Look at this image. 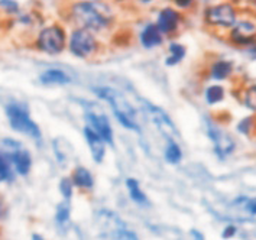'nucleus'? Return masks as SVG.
<instances>
[{
    "mask_svg": "<svg viewBox=\"0 0 256 240\" xmlns=\"http://www.w3.org/2000/svg\"><path fill=\"white\" fill-rule=\"evenodd\" d=\"M30 240H46L42 234H38V233H34L32 236H30Z\"/></svg>",
    "mask_w": 256,
    "mask_h": 240,
    "instance_id": "nucleus-34",
    "label": "nucleus"
},
{
    "mask_svg": "<svg viewBox=\"0 0 256 240\" xmlns=\"http://www.w3.org/2000/svg\"><path fill=\"white\" fill-rule=\"evenodd\" d=\"M0 10L10 16L20 14V4L16 0H0Z\"/></svg>",
    "mask_w": 256,
    "mask_h": 240,
    "instance_id": "nucleus-28",
    "label": "nucleus"
},
{
    "mask_svg": "<svg viewBox=\"0 0 256 240\" xmlns=\"http://www.w3.org/2000/svg\"><path fill=\"white\" fill-rule=\"evenodd\" d=\"M4 155H6V154H4ZM6 156L10 160V164H12L14 172H16L18 176H28V175L30 174L34 160H32L30 152L26 148L20 146L19 149L14 150V152L8 154Z\"/></svg>",
    "mask_w": 256,
    "mask_h": 240,
    "instance_id": "nucleus-13",
    "label": "nucleus"
},
{
    "mask_svg": "<svg viewBox=\"0 0 256 240\" xmlns=\"http://www.w3.org/2000/svg\"><path fill=\"white\" fill-rule=\"evenodd\" d=\"M58 190L62 196V200L71 201L72 200V196H74V184H72V180L71 176H62L60 180V184H58Z\"/></svg>",
    "mask_w": 256,
    "mask_h": 240,
    "instance_id": "nucleus-27",
    "label": "nucleus"
},
{
    "mask_svg": "<svg viewBox=\"0 0 256 240\" xmlns=\"http://www.w3.org/2000/svg\"><path fill=\"white\" fill-rule=\"evenodd\" d=\"M138 103H139L140 110L144 112V114L146 116V119L152 124H155V128L166 138V140L168 139L180 140L181 134H180V130L176 128V122L171 119V116L162 107L154 104L152 102H149L145 97H138Z\"/></svg>",
    "mask_w": 256,
    "mask_h": 240,
    "instance_id": "nucleus-7",
    "label": "nucleus"
},
{
    "mask_svg": "<svg viewBox=\"0 0 256 240\" xmlns=\"http://www.w3.org/2000/svg\"><path fill=\"white\" fill-rule=\"evenodd\" d=\"M238 233H239V228L236 224H233V223H229V224H226V226L223 227V230H222V239L224 240H230L233 239L234 236H238Z\"/></svg>",
    "mask_w": 256,
    "mask_h": 240,
    "instance_id": "nucleus-31",
    "label": "nucleus"
},
{
    "mask_svg": "<svg viewBox=\"0 0 256 240\" xmlns=\"http://www.w3.org/2000/svg\"><path fill=\"white\" fill-rule=\"evenodd\" d=\"M138 38H139V44L142 45V48L145 50H155V48H160L165 36L161 34V30L158 29V26L155 25V22H148L145 24L144 28L139 30L138 34Z\"/></svg>",
    "mask_w": 256,
    "mask_h": 240,
    "instance_id": "nucleus-14",
    "label": "nucleus"
},
{
    "mask_svg": "<svg viewBox=\"0 0 256 240\" xmlns=\"http://www.w3.org/2000/svg\"><path fill=\"white\" fill-rule=\"evenodd\" d=\"M234 204H239L248 214L256 216V197H254V198H249V197H239V198H236Z\"/></svg>",
    "mask_w": 256,
    "mask_h": 240,
    "instance_id": "nucleus-29",
    "label": "nucleus"
},
{
    "mask_svg": "<svg viewBox=\"0 0 256 240\" xmlns=\"http://www.w3.org/2000/svg\"><path fill=\"white\" fill-rule=\"evenodd\" d=\"M4 216H6V206L3 204V201H0V222L4 218Z\"/></svg>",
    "mask_w": 256,
    "mask_h": 240,
    "instance_id": "nucleus-33",
    "label": "nucleus"
},
{
    "mask_svg": "<svg viewBox=\"0 0 256 240\" xmlns=\"http://www.w3.org/2000/svg\"><path fill=\"white\" fill-rule=\"evenodd\" d=\"M3 108H4L8 123L14 132L24 134L36 144L42 142V130H40V124L32 119L26 103L10 98L4 103Z\"/></svg>",
    "mask_w": 256,
    "mask_h": 240,
    "instance_id": "nucleus-3",
    "label": "nucleus"
},
{
    "mask_svg": "<svg viewBox=\"0 0 256 240\" xmlns=\"http://www.w3.org/2000/svg\"><path fill=\"white\" fill-rule=\"evenodd\" d=\"M204 130L207 138L210 139L214 155L220 160H226L230 155H233V152L236 150V139L232 134L223 129L216 120L212 118H206L204 119Z\"/></svg>",
    "mask_w": 256,
    "mask_h": 240,
    "instance_id": "nucleus-9",
    "label": "nucleus"
},
{
    "mask_svg": "<svg viewBox=\"0 0 256 240\" xmlns=\"http://www.w3.org/2000/svg\"><path fill=\"white\" fill-rule=\"evenodd\" d=\"M234 74V62L228 58H217L208 66V78L213 82L230 80Z\"/></svg>",
    "mask_w": 256,
    "mask_h": 240,
    "instance_id": "nucleus-15",
    "label": "nucleus"
},
{
    "mask_svg": "<svg viewBox=\"0 0 256 240\" xmlns=\"http://www.w3.org/2000/svg\"><path fill=\"white\" fill-rule=\"evenodd\" d=\"M182 12H180L174 6H165L156 14L155 25L161 30L164 36H171L178 32V29L182 25Z\"/></svg>",
    "mask_w": 256,
    "mask_h": 240,
    "instance_id": "nucleus-11",
    "label": "nucleus"
},
{
    "mask_svg": "<svg viewBox=\"0 0 256 240\" xmlns=\"http://www.w3.org/2000/svg\"><path fill=\"white\" fill-rule=\"evenodd\" d=\"M52 149H54V155L56 158V162L61 166H66L70 160V156L72 155V146L68 144L64 138H56L52 140Z\"/></svg>",
    "mask_w": 256,
    "mask_h": 240,
    "instance_id": "nucleus-22",
    "label": "nucleus"
},
{
    "mask_svg": "<svg viewBox=\"0 0 256 240\" xmlns=\"http://www.w3.org/2000/svg\"><path fill=\"white\" fill-rule=\"evenodd\" d=\"M186 56H187V48H186V45L184 44H180L176 40H171L168 44V54L165 56L164 64H165V67L168 68L176 67V66L181 64L186 60Z\"/></svg>",
    "mask_w": 256,
    "mask_h": 240,
    "instance_id": "nucleus-21",
    "label": "nucleus"
},
{
    "mask_svg": "<svg viewBox=\"0 0 256 240\" xmlns=\"http://www.w3.org/2000/svg\"><path fill=\"white\" fill-rule=\"evenodd\" d=\"M226 40L234 48L250 50L256 44V20L252 14H242L226 34Z\"/></svg>",
    "mask_w": 256,
    "mask_h": 240,
    "instance_id": "nucleus-10",
    "label": "nucleus"
},
{
    "mask_svg": "<svg viewBox=\"0 0 256 240\" xmlns=\"http://www.w3.org/2000/svg\"><path fill=\"white\" fill-rule=\"evenodd\" d=\"M71 180H72V184L74 187L78 188L80 191H84V192H92L96 187V180L93 172L82 166V165H78L72 170L71 172Z\"/></svg>",
    "mask_w": 256,
    "mask_h": 240,
    "instance_id": "nucleus-17",
    "label": "nucleus"
},
{
    "mask_svg": "<svg viewBox=\"0 0 256 240\" xmlns=\"http://www.w3.org/2000/svg\"><path fill=\"white\" fill-rule=\"evenodd\" d=\"M252 16L255 18V20H256V6H255V9H254V12H252Z\"/></svg>",
    "mask_w": 256,
    "mask_h": 240,
    "instance_id": "nucleus-37",
    "label": "nucleus"
},
{
    "mask_svg": "<svg viewBox=\"0 0 256 240\" xmlns=\"http://www.w3.org/2000/svg\"><path fill=\"white\" fill-rule=\"evenodd\" d=\"M67 48L72 56L78 60H90L100 52L102 44L93 32L74 28L68 35Z\"/></svg>",
    "mask_w": 256,
    "mask_h": 240,
    "instance_id": "nucleus-8",
    "label": "nucleus"
},
{
    "mask_svg": "<svg viewBox=\"0 0 256 240\" xmlns=\"http://www.w3.org/2000/svg\"><path fill=\"white\" fill-rule=\"evenodd\" d=\"M248 52L250 54V55H254V56H256V44L250 48V50H248Z\"/></svg>",
    "mask_w": 256,
    "mask_h": 240,
    "instance_id": "nucleus-35",
    "label": "nucleus"
},
{
    "mask_svg": "<svg viewBox=\"0 0 256 240\" xmlns=\"http://www.w3.org/2000/svg\"><path fill=\"white\" fill-rule=\"evenodd\" d=\"M16 172H14V166L10 164L9 158L0 150V178L3 180V182H8V184H12L14 180H16Z\"/></svg>",
    "mask_w": 256,
    "mask_h": 240,
    "instance_id": "nucleus-26",
    "label": "nucleus"
},
{
    "mask_svg": "<svg viewBox=\"0 0 256 240\" xmlns=\"http://www.w3.org/2000/svg\"><path fill=\"white\" fill-rule=\"evenodd\" d=\"M38 80L45 87H64L72 82L71 76L61 68H46L40 74Z\"/></svg>",
    "mask_w": 256,
    "mask_h": 240,
    "instance_id": "nucleus-16",
    "label": "nucleus"
},
{
    "mask_svg": "<svg viewBox=\"0 0 256 240\" xmlns=\"http://www.w3.org/2000/svg\"><path fill=\"white\" fill-rule=\"evenodd\" d=\"M92 93L98 102H104L110 107L114 119L123 129L140 134L142 129L138 122V112L124 94L110 86H94L92 87Z\"/></svg>",
    "mask_w": 256,
    "mask_h": 240,
    "instance_id": "nucleus-2",
    "label": "nucleus"
},
{
    "mask_svg": "<svg viewBox=\"0 0 256 240\" xmlns=\"http://www.w3.org/2000/svg\"><path fill=\"white\" fill-rule=\"evenodd\" d=\"M155 0H139V3H142V4H150V3H154Z\"/></svg>",
    "mask_w": 256,
    "mask_h": 240,
    "instance_id": "nucleus-36",
    "label": "nucleus"
},
{
    "mask_svg": "<svg viewBox=\"0 0 256 240\" xmlns=\"http://www.w3.org/2000/svg\"><path fill=\"white\" fill-rule=\"evenodd\" d=\"M196 2L197 0H172V4L180 12H188L194 8Z\"/></svg>",
    "mask_w": 256,
    "mask_h": 240,
    "instance_id": "nucleus-30",
    "label": "nucleus"
},
{
    "mask_svg": "<svg viewBox=\"0 0 256 240\" xmlns=\"http://www.w3.org/2000/svg\"><path fill=\"white\" fill-rule=\"evenodd\" d=\"M82 136H84L86 145L88 148L92 160H94V164L97 165L103 164V160H106V155H108V144L88 126L82 128Z\"/></svg>",
    "mask_w": 256,
    "mask_h": 240,
    "instance_id": "nucleus-12",
    "label": "nucleus"
},
{
    "mask_svg": "<svg viewBox=\"0 0 256 240\" xmlns=\"http://www.w3.org/2000/svg\"><path fill=\"white\" fill-rule=\"evenodd\" d=\"M67 16L74 26L96 35L108 32L116 24V10L108 0H76L68 6Z\"/></svg>",
    "mask_w": 256,
    "mask_h": 240,
    "instance_id": "nucleus-1",
    "label": "nucleus"
},
{
    "mask_svg": "<svg viewBox=\"0 0 256 240\" xmlns=\"http://www.w3.org/2000/svg\"><path fill=\"white\" fill-rule=\"evenodd\" d=\"M164 160L171 165H178L182 160V149L176 139H168L164 149Z\"/></svg>",
    "mask_w": 256,
    "mask_h": 240,
    "instance_id": "nucleus-23",
    "label": "nucleus"
},
{
    "mask_svg": "<svg viewBox=\"0 0 256 240\" xmlns=\"http://www.w3.org/2000/svg\"><path fill=\"white\" fill-rule=\"evenodd\" d=\"M226 87L222 86L220 82H213V84H208L204 92H202V98H204V103L207 106L214 107L222 104L224 100H226Z\"/></svg>",
    "mask_w": 256,
    "mask_h": 240,
    "instance_id": "nucleus-20",
    "label": "nucleus"
},
{
    "mask_svg": "<svg viewBox=\"0 0 256 240\" xmlns=\"http://www.w3.org/2000/svg\"><path fill=\"white\" fill-rule=\"evenodd\" d=\"M67 32L60 24H51L48 26H44L35 38V48L40 52L50 56L61 55L67 50Z\"/></svg>",
    "mask_w": 256,
    "mask_h": 240,
    "instance_id": "nucleus-6",
    "label": "nucleus"
},
{
    "mask_svg": "<svg viewBox=\"0 0 256 240\" xmlns=\"http://www.w3.org/2000/svg\"><path fill=\"white\" fill-rule=\"evenodd\" d=\"M80 106L84 110L86 126L93 129L108 146H114V130L108 116L103 112L102 106L97 102H90L86 98H77Z\"/></svg>",
    "mask_w": 256,
    "mask_h": 240,
    "instance_id": "nucleus-5",
    "label": "nucleus"
},
{
    "mask_svg": "<svg viewBox=\"0 0 256 240\" xmlns=\"http://www.w3.org/2000/svg\"><path fill=\"white\" fill-rule=\"evenodd\" d=\"M242 106L249 110L252 114H256V82L248 84L242 92H240V97H239Z\"/></svg>",
    "mask_w": 256,
    "mask_h": 240,
    "instance_id": "nucleus-24",
    "label": "nucleus"
},
{
    "mask_svg": "<svg viewBox=\"0 0 256 240\" xmlns=\"http://www.w3.org/2000/svg\"><path fill=\"white\" fill-rule=\"evenodd\" d=\"M188 234H190V238H191L192 240H206L204 239V236H202V232H198L197 228H191Z\"/></svg>",
    "mask_w": 256,
    "mask_h": 240,
    "instance_id": "nucleus-32",
    "label": "nucleus"
},
{
    "mask_svg": "<svg viewBox=\"0 0 256 240\" xmlns=\"http://www.w3.org/2000/svg\"><path fill=\"white\" fill-rule=\"evenodd\" d=\"M124 187L128 190L129 198L132 200L134 204H136L140 208H149L150 207V200L148 198V196L145 194V191L140 187V182L136 178H126L124 180Z\"/></svg>",
    "mask_w": 256,
    "mask_h": 240,
    "instance_id": "nucleus-18",
    "label": "nucleus"
},
{
    "mask_svg": "<svg viewBox=\"0 0 256 240\" xmlns=\"http://www.w3.org/2000/svg\"><path fill=\"white\" fill-rule=\"evenodd\" d=\"M54 222L60 233H66L71 224V201H60L55 207Z\"/></svg>",
    "mask_w": 256,
    "mask_h": 240,
    "instance_id": "nucleus-19",
    "label": "nucleus"
},
{
    "mask_svg": "<svg viewBox=\"0 0 256 240\" xmlns=\"http://www.w3.org/2000/svg\"><path fill=\"white\" fill-rule=\"evenodd\" d=\"M236 132L242 136L250 138L256 134V114L244 116L236 123Z\"/></svg>",
    "mask_w": 256,
    "mask_h": 240,
    "instance_id": "nucleus-25",
    "label": "nucleus"
},
{
    "mask_svg": "<svg viewBox=\"0 0 256 240\" xmlns=\"http://www.w3.org/2000/svg\"><path fill=\"white\" fill-rule=\"evenodd\" d=\"M240 10L238 4L232 0L217 2L207 6L202 12L204 25L217 32H229L240 18Z\"/></svg>",
    "mask_w": 256,
    "mask_h": 240,
    "instance_id": "nucleus-4",
    "label": "nucleus"
},
{
    "mask_svg": "<svg viewBox=\"0 0 256 240\" xmlns=\"http://www.w3.org/2000/svg\"><path fill=\"white\" fill-rule=\"evenodd\" d=\"M2 182H3V180H2V178H0V184H2Z\"/></svg>",
    "mask_w": 256,
    "mask_h": 240,
    "instance_id": "nucleus-38",
    "label": "nucleus"
}]
</instances>
